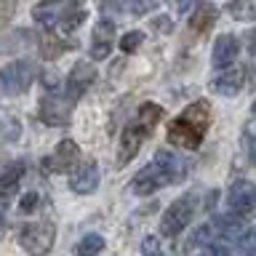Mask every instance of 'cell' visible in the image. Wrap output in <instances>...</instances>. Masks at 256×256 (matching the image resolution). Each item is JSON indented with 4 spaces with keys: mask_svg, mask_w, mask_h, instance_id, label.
<instances>
[{
    "mask_svg": "<svg viewBox=\"0 0 256 256\" xmlns=\"http://www.w3.org/2000/svg\"><path fill=\"white\" fill-rule=\"evenodd\" d=\"M211 120H214V112H211V104L206 99H198L192 102L182 115H176L171 123H168V142L179 150H198L203 144L208 128H211Z\"/></svg>",
    "mask_w": 256,
    "mask_h": 256,
    "instance_id": "obj_1",
    "label": "cell"
},
{
    "mask_svg": "<svg viewBox=\"0 0 256 256\" xmlns=\"http://www.w3.org/2000/svg\"><path fill=\"white\" fill-rule=\"evenodd\" d=\"M160 118H163V107L155 102H144L136 110V115L128 120L123 134H120V144H118V166L120 168L136 158V152L144 144V139L152 134V128L160 123Z\"/></svg>",
    "mask_w": 256,
    "mask_h": 256,
    "instance_id": "obj_2",
    "label": "cell"
},
{
    "mask_svg": "<svg viewBox=\"0 0 256 256\" xmlns=\"http://www.w3.org/2000/svg\"><path fill=\"white\" fill-rule=\"evenodd\" d=\"M182 168H184L182 160L176 158L171 150H158L155 158H152V163L144 166L142 171L134 176L131 192L134 195H152V192H158L160 187H166V184L179 182L184 176Z\"/></svg>",
    "mask_w": 256,
    "mask_h": 256,
    "instance_id": "obj_3",
    "label": "cell"
},
{
    "mask_svg": "<svg viewBox=\"0 0 256 256\" xmlns=\"http://www.w3.org/2000/svg\"><path fill=\"white\" fill-rule=\"evenodd\" d=\"M72 104H75V99L64 91H59V86L56 88H48V94L40 99V120H43L46 126L51 128H59V126H67L70 118H72Z\"/></svg>",
    "mask_w": 256,
    "mask_h": 256,
    "instance_id": "obj_4",
    "label": "cell"
},
{
    "mask_svg": "<svg viewBox=\"0 0 256 256\" xmlns=\"http://www.w3.org/2000/svg\"><path fill=\"white\" fill-rule=\"evenodd\" d=\"M56 240V227L51 222H35L19 230V246L30 256H46L54 248Z\"/></svg>",
    "mask_w": 256,
    "mask_h": 256,
    "instance_id": "obj_5",
    "label": "cell"
},
{
    "mask_svg": "<svg viewBox=\"0 0 256 256\" xmlns=\"http://www.w3.org/2000/svg\"><path fill=\"white\" fill-rule=\"evenodd\" d=\"M192 214H195V200L190 195H184L179 200H174L171 206L166 208L163 219H160V235L166 238H176L179 232H184L192 222Z\"/></svg>",
    "mask_w": 256,
    "mask_h": 256,
    "instance_id": "obj_6",
    "label": "cell"
},
{
    "mask_svg": "<svg viewBox=\"0 0 256 256\" xmlns=\"http://www.w3.org/2000/svg\"><path fill=\"white\" fill-rule=\"evenodd\" d=\"M32 64L30 62H11L0 70V94L6 96H22L32 86Z\"/></svg>",
    "mask_w": 256,
    "mask_h": 256,
    "instance_id": "obj_7",
    "label": "cell"
},
{
    "mask_svg": "<svg viewBox=\"0 0 256 256\" xmlns=\"http://www.w3.org/2000/svg\"><path fill=\"white\" fill-rule=\"evenodd\" d=\"M78 160H80L78 144L72 139H62L56 144V150L40 166H43V171H48V174H64V171H72V168L78 166Z\"/></svg>",
    "mask_w": 256,
    "mask_h": 256,
    "instance_id": "obj_8",
    "label": "cell"
},
{
    "mask_svg": "<svg viewBox=\"0 0 256 256\" xmlns=\"http://www.w3.org/2000/svg\"><path fill=\"white\" fill-rule=\"evenodd\" d=\"M227 206L235 216H248L256 208V184L248 179H238L227 192Z\"/></svg>",
    "mask_w": 256,
    "mask_h": 256,
    "instance_id": "obj_9",
    "label": "cell"
},
{
    "mask_svg": "<svg viewBox=\"0 0 256 256\" xmlns=\"http://www.w3.org/2000/svg\"><path fill=\"white\" fill-rule=\"evenodd\" d=\"M94 80H96V67L91 62H78L75 67L70 70V75H67V83H64V91H67L72 99H80L88 88L94 86Z\"/></svg>",
    "mask_w": 256,
    "mask_h": 256,
    "instance_id": "obj_10",
    "label": "cell"
},
{
    "mask_svg": "<svg viewBox=\"0 0 256 256\" xmlns=\"http://www.w3.org/2000/svg\"><path fill=\"white\" fill-rule=\"evenodd\" d=\"M243 86H246V67H224L222 75L211 80V91L219 96H227V99L238 96L243 91Z\"/></svg>",
    "mask_w": 256,
    "mask_h": 256,
    "instance_id": "obj_11",
    "label": "cell"
},
{
    "mask_svg": "<svg viewBox=\"0 0 256 256\" xmlns=\"http://www.w3.org/2000/svg\"><path fill=\"white\" fill-rule=\"evenodd\" d=\"M115 46V22L102 19L91 32V59H107Z\"/></svg>",
    "mask_w": 256,
    "mask_h": 256,
    "instance_id": "obj_12",
    "label": "cell"
},
{
    "mask_svg": "<svg viewBox=\"0 0 256 256\" xmlns=\"http://www.w3.org/2000/svg\"><path fill=\"white\" fill-rule=\"evenodd\" d=\"M96 187H99V166L94 160L80 163L70 174V190L78 192V195H91V192H96Z\"/></svg>",
    "mask_w": 256,
    "mask_h": 256,
    "instance_id": "obj_13",
    "label": "cell"
},
{
    "mask_svg": "<svg viewBox=\"0 0 256 256\" xmlns=\"http://www.w3.org/2000/svg\"><path fill=\"white\" fill-rule=\"evenodd\" d=\"M238 54H240V40L235 35H219L214 40L211 62H214L216 70H224V67H230V64L238 59Z\"/></svg>",
    "mask_w": 256,
    "mask_h": 256,
    "instance_id": "obj_14",
    "label": "cell"
},
{
    "mask_svg": "<svg viewBox=\"0 0 256 256\" xmlns=\"http://www.w3.org/2000/svg\"><path fill=\"white\" fill-rule=\"evenodd\" d=\"M86 0H70L67 6H64V11L56 16V22H59V30L62 35H72L80 24L86 22Z\"/></svg>",
    "mask_w": 256,
    "mask_h": 256,
    "instance_id": "obj_15",
    "label": "cell"
},
{
    "mask_svg": "<svg viewBox=\"0 0 256 256\" xmlns=\"http://www.w3.org/2000/svg\"><path fill=\"white\" fill-rule=\"evenodd\" d=\"M216 16H219V11H216L214 3L198 0V6L192 8V16H190V30L198 32V35H203V32H208L216 24Z\"/></svg>",
    "mask_w": 256,
    "mask_h": 256,
    "instance_id": "obj_16",
    "label": "cell"
},
{
    "mask_svg": "<svg viewBox=\"0 0 256 256\" xmlns=\"http://www.w3.org/2000/svg\"><path fill=\"white\" fill-rule=\"evenodd\" d=\"M22 179H24V163H11L0 168V198H8L11 192H16Z\"/></svg>",
    "mask_w": 256,
    "mask_h": 256,
    "instance_id": "obj_17",
    "label": "cell"
},
{
    "mask_svg": "<svg viewBox=\"0 0 256 256\" xmlns=\"http://www.w3.org/2000/svg\"><path fill=\"white\" fill-rule=\"evenodd\" d=\"M227 14L235 22H256V6L251 3V0H230Z\"/></svg>",
    "mask_w": 256,
    "mask_h": 256,
    "instance_id": "obj_18",
    "label": "cell"
},
{
    "mask_svg": "<svg viewBox=\"0 0 256 256\" xmlns=\"http://www.w3.org/2000/svg\"><path fill=\"white\" fill-rule=\"evenodd\" d=\"M102 251H104V238L96 235V232H91V235H86V238L78 243L75 256H99Z\"/></svg>",
    "mask_w": 256,
    "mask_h": 256,
    "instance_id": "obj_19",
    "label": "cell"
},
{
    "mask_svg": "<svg viewBox=\"0 0 256 256\" xmlns=\"http://www.w3.org/2000/svg\"><path fill=\"white\" fill-rule=\"evenodd\" d=\"M144 43V32L134 30V32H126L123 38H120V51L123 54H136Z\"/></svg>",
    "mask_w": 256,
    "mask_h": 256,
    "instance_id": "obj_20",
    "label": "cell"
},
{
    "mask_svg": "<svg viewBox=\"0 0 256 256\" xmlns=\"http://www.w3.org/2000/svg\"><path fill=\"white\" fill-rule=\"evenodd\" d=\"M243 144H246V152H248V160L256 163V120L246 126V134H243Z\"/></svg>",
    "mask_w": 256,
    "mask_h": 256,
    "instance_id": "obj_21",
    "label": "cell"
},
{
    "mask_svg": "<svg viewBox=\"0 0 256 256\" xmlns=\"http://www.w3.org/2000/svg\"><path fill=\"white\" fill-rule=\"evenodd\" d=\"M64 51V43H59L56 38H43L40 40V54L46 56V59H54V56H59Z\"/></svg>",
    "mask_w": 256,
    "mask_h": 256,
    "instance_id": "obj_22",
    "label": "cell"
},
{
    "mask_svg": "<svg viewBox=\"0 0 256 256\" xmlns=\"http://www.w3.org/2000/svg\"><path fill=\"white\" fill-rule=\"evenodd\" d=\"M38 206H40L38 192H24V198L19 200V214H35Z\"/></svg>",
    "mask_w": 256,
    "mask_h": 256,
    "instance_id": "obj_23",
    "label": "cell"
},
{
    "mask_svg": "<svg viewBox=\"0 0 256 256\" xmlns=\"http://www.w3.org/2000/svg\"><path fill=\"white\" fill-rule=\"evenodd\" d=\"M158 0H126V6H128V11L136 14V16H144V14H150L152 8H155Z\"/></svg>",
    "mask_w": 256,
    "mask_h": 256,
    "instance_id": "obj_24",
    "label": "cell"
},
{
    "mask_svg": "<svg viewBox=\"0 0 256 256\" xmlns=\"http://www.w3.org/2000/svg\"><path fill=\"white\" fill-rule=\"evenodd\" d=\"M16 3H19V0H0V27H6V24L11 22V16L16 11Z\"/></svg>",
    "mask_w": 256,
    "mask_h": 256,
    "instance_id": "obj_25",
    "label": "cell"
},
{
    "mask_svg": "<svg viewBox=\"0 0 256 256\" xmlns=\"http://www.w3.org/2000/svg\"><path fill=\"white\" fill-rule=\"evenodd\" d=\"M152 24H155V30H160V32H174V22L168 19V16H158Z\"/></svg>",
    "mask_w": 256,
    "mask_h": 256,
    "instance_id": "obj_26",
    "label": "cell"
},
{
    "mask_svg": "<svg viewBox=\"0 0 256 256\" xmlns=\"http://www.w3.org/2000/svg\"><path fill=\"white\" fill-rule=\"evenodd\" d=\"M150 251H158V238H147V240H144V254H150Z\"/></svg>",
    "mask_w": 256,
    "mask_h": 256,
    "instance_id": "obj_27",
    "label": "cell"
},
{
    "mask_svg": "<svg viewBox=\"0 0 256 256\" xmlns=\"http://www.w3.org/2000/svg\"><path fill=\"white\" fill-rule=\"evenodd\" d=\"M168 3H171V0H168ZM174 3H176V8H179V11H187L190 0H174Z\"/></svg>",
    "mask_w": 256,
    "mask_h": 256,
    "instance_id": "obj_28",
    "label": "cell"
},
{
    "mask_svg": "<svg viewBox=\"0 0 256 256\" xmlns=\"http://www.w3.org/2000/svg\"><path fill=\"white\" fill-rule=\"evenodd\" d=\"M3 227H6V219H3V211H0V232H3Z\"/></svg>",
    "mask_w": 256,
    "mask_h": 256,
    "instance_id": "obj_29",
    "label": "cell"
},
{
    "mask_svg": "<svg viewBox=\"0 0 256 256\" xmlns=\"http://www.w3.org/2000/svg\"><path fill=\"white\" fill-rule=\"evenodd\" d=\"M147 256H166V254H160V251H150Z\"/></svg>",
    "mask_w": 256,
    "mask_h": 256,
    "instance_id": "obj_30",
    "label": "cell"
},
{
    "mask_svg": "<svg viewBox=\"0 0 256 256\" xmlns=\"http://www.w3.org/2000/svg\"><path fill=\"white\" fill-rule=\"evenodd\" d=\"M251 40H254V43H251V48H256V32H254V35H251Z\"/></svg>",
    "mask_w": 256,
    "mask_h": 256,
    "instance_id": "obj_31",
    "label": "cell"
},
{
    "mask_svg": "<svg viewBox=\"0 0 256 256\" xmlns=\"http://www.w3.org/2000/svg\"><path fill=\"white\" fill-rule=\"evenodd\" d=\"M251 112H254V115H256V99H254V104H251Z\"/></svg>",
    "mask_w": 256,
    "mask_h": 256,
    "instance_id": "obj_32",
    "label": "cell"
},
{
    "mask_svg": "<svg viewBox=\"0 0 256 256\" xmlns=\"http://www.w3.org/2000/svg\"><path fill=\"white\" fill-rule=\"evenodd\" d=\"M43 3H46V6H51V3H56V0H43Z\"/></svg>",
    "mask_w": 256,
    "mask_h": 256,
    "instance_id": "obj_33",
    "label": "cell"
},
{
    "mask_svg": "<svg viewBox=\"0 0 256 256\" xmlns=\"http://www.w3.org/2000/svg\"><path fill=\"white\" fill-rule=\"evenodd\" d=\"M254 256H256V254H254Z\"/></svg>",
    "mask_w": 256,
    "mask_h": 256,
    "instance_id": "obj_34",
    "label": "cell"
}]
</instances>
